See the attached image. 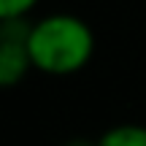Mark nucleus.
Listing matches in <instances>:
<instances>
[{
	"instance_id": "4",
	"label": "nucleus",
	"mask_w": 146,
	"mask_h": 146,
	"mask_svg": "<svg viewBox=\"0 0 146 146\" xmlns=\"http://www.w3.org/2000/svg\"><path fill=\"white\" fill-rule=\"evenodd\" d=\"M38 0H0V22H14V19H27Z\"/></svg>"
},
{
	"instance_id": "3",
	"label": "nucleus",
	"mask_w": 146,
	"mask_h": 146,
	"mask_svg": "<svg viewBox=\"0 0 146 146\" xmlns=\"http://www.w3.org/2000/svg\"><path fill=\"white\" fill-rule=\"evenodd\" d=\"M98 146H146V125L122 122L98 138Z\"/></svg>"
},
{
	"instance_id": "1",
	"label": "nucleus",
	"mask_w": 146,
	"mask_h": 146,
	"mask_svg": "<svg viewBox=\"0 0 146 146\" xmlns=\"http://www.w3.org/2000/svg\"><path fill=\"white\" fill-rule=\"evenodd\" d=\"M27 52L33 70L46 76H73L95 57V33L76 14H46L33 22Z\"/></svg>"
},
{
	"instance_id": "2",
	"label": "nucleus",
	"mask_w": 146,
	"mask_h": 146,
	"mask_svg": "<svg viewBox=\"0 0 146 146\" xmlns=\"http://www.w3.org/2000/svg\"><path fill=\"white\" fill-rule=\"evenodd\" d=\"M30 19L0 22V89L19 87L33 70V60L27 52Z\"/></svg>"
},
{
	"instance_id": "5",
	"label": "nucleus",
	"mask_w": 146,
	"mask_h": 146,
	"mask_svg": "<svg viewBox=\"0 0 146 146\" xmlns=\"http://www.w3.org/2000/svg\"><path fill=\"white\" fill-rule=\"evenodd\" d=\"M62 146H98V141H89V138H70Z\"/></svg>"
}]
</instances>
